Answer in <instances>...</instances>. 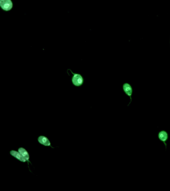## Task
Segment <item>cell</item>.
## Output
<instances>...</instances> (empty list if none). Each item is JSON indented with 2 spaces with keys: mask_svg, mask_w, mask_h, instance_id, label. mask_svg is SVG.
<instances>
[{
  "mask_svg": "<svg viewBox=\"0 0 170 191\" xmlns=\"http://www.w3.org/2000/svg\"><path fill=\"white\" fill-rule=\"evenodd\" d=\"M122 88H123V90L125 94L130 98V102L128 105V106H129L132 102V96L133 94L132 87L129 83H125L122 86Z\"/></svg>",
  "mask_w": 170,
  "mask_h": 191,
  "instance_id": "obj_2",
  "label": "cell"
},
{
  "mask_svg": "<svg viewBox=\"0 0 170 191\" xmlns=\"http://www.w3.org/2000/svg\"><path fill=\"white\" fill-rule=\"evenodd\" d=\"M158 138L160 141L163 142L165 145L166 149H167V143L166 141L168 139V134L165 130H161L158 134Z\"/></svg>",
  "mask_w": 170,
  "mask_h": 191,
  "instance_id": "obj_4",
  "label": "cell"
},
{
  "mask_svg": "<svg viewBox=\"0 0 170 191\" xmlns=\"http://www.w3.org/2000/svg\"><path fill=\"white\" fill-rule=\"evenodd\" d=\"M0 6L3 10L8 11L12 9L13 5L11 0H0Z\"/></svg>",
  "mask_w": 170,
  "mask_h": 191,
  "instance_id": "obj_3",
  "label": "cell"
},
{
  "mask_svg": "<svg viewBox=\"0 0 170 191\" xmlns=\"http://www.w3.org/2000/svg\"><path fill=\"white\" fill-rule=\"evenodd\" d=\"M18 151L21 154L23 157L27 160V162H28V167H29V164H28V163H31V162L29 160L30 155H29V153H28V152L25 149H24L23 147L19 148V149H18Z\"/></svg>",
  "mask_w": 170,
  "mask_h": 191,
  "instance_id": "obj_7",
  "label": "cell"
},
{
  "mask_svg": "<svg viewBox=\"0 0 170 191\" xmlns=\"http://www.w3.org/2000/svg\"><path fill=\"white\" fill-rule=\"evenodd\" d=\"M71 72V73L74 75L73 77H72V79H71V81L72 83L74 85L77 87H79L81 85L83 84V82H84V79H83L82 77L81 76V75L80 74H74L72 72V71H71L70 69H68Z\"/></svg>",
  "mask_w": 170,
  "mask_h": 191,
  "instance_id": "obj_1",
  "label": "cell"
},
{
  "mask_svg": "<svg viewBox=\"0 0 170 191\" xmlns=\"http://www.w3.org/2000/svg\"><path fill=\"white\" fill-rule=\"evenodd\" d=\"M10 154L12 156L16 158L17 160L23 162H26L27 161L25 158L23 157V156L21 155V154L19 152V151H15V150H11L10 151Z\"/></svg>",
  "mask_w": 170,
  "mask_h": 191,
  "instance_id": "obj_6",
  "label": "cell"
},
{
  "mask_svg": "<svg viewBox=\"0 0 170 191\" xmlns=\"http://www.w3.org/2000/svg\"><path fill=\"white\" fill-rule=\"evenodd\" d=\"M38 142L41 145H43L45 146H51V148L54 149V147H52L51 145V143L48 138L46 136H39L38 138Z\"/></svg>",
  "mask_w": 170,
  "mask_h": 191,
  "instance_id": "obj_5",
  "label": "cell"
}]
</instances>
